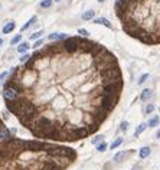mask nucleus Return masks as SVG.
I'll list each match as a JSON object with an SVG mask.
<instances>
[{
	"label": "nucleus",
	"mask_w": 160,
	"mask_h": 170,
	"mask_svg": "<svg viewBox=\"0 0 160 170\" xmlns=\"http://www.w3.org/2000/svg\"><path fill=\"white\" fill-rule=\"evenodd\" d=\"M79 42H81V38H68L62 43V48L68 54H75L79 50Z\"/></svg>",
	"instance_id": "f257e3e1"
},
{
	"label": "nucleus",
	"mask_w": 160,
	"mask_h": 170,
	"mask_svg": "<svg viewBox=\"0 0 160 170\" xmlns=\"http://www.w3.org/2000/svg\"><path fill=\"white\" fill-rule=\"evenodd\" d=\"M3 97L6 101H13V99H17L20 97V92L16 87H13L12 84H7L3 89Z\"/></svg>",
	"instance_id": "f03ea898"
},
{
	"label": "nucleus",
	"mask_w": 160,
	"mask_h": 170,
	"mask_svg": "<svg viewBox=\"0 0 160 170\" xmlns=\"http://www.w3.org/2000/svg\"><path fill=\"white\" fill-rule=\"evenodd\" d=\"M10 138H13L10 136V131L6 128L3 123H0V140H2V141H9Z\"/></svg>",
	"instance_id": "7ed1b4c3"
},
{
	"label": "nucleus",
	"mask_w": 160,
	"mask_h": 170,
	"mask_svg": "<svg viewBox=\"0 0 160 170\" xmlns=\"http://www.w3.org/2000/svg\"><path fill=\"white\" fill-rule=\"evenodd\" d=\"M62 39H68L66 33H50L49 40H62Z\"/></svg>",
	"instance_id": "20e7f679"
},
{
	"label": "nucleus",
	"mask_w": 160,
	"mask_h": 170,
	"mask_svg": "<svg viewBox=\"0 0 160 170\" xmlns=\"http://www.w3.org/2000/svg\"><path fill=\"white\" fill-rule=\"evenodd\" d=\"M94 23H97V25H104V26H107L108 29H113V25H111L105 17H98V19H95Z\"/></svg>",
	"instance_id": "39448f33"
},
{
	"label": "nucleus",
	"mask_w": 160,
	"mask_h": 170,
	"mask_svg": "<svg viewBox=\"0 0 160 170\" xmlns=\"http://www.w3.org/2000/svg\"><path fill=\"white\" fill-rule=\"evenodd\" d=\"M15 28H16L15 22H9V23H6L5 26H3V33H5V35H7V33L13 32V30H15Z\"/></svg>",
	"instance_id": "423d86ee"
},
{
	"label": "nucleus",
	"mask_w": 160,
	"mask_h": 170,
	"mask_svg": "<svg viewBox=\"0 0 160 170\" xmlns=\"http://www.w3.org/2000/svg\"><path fill=\"white\" fill-rule=\"evenodd\" d=\"M151 97H153V91L147 88V89H144L143 92H141V97L140 98H141V101H149Z\"/></svg>",
	"instance_id": "0eeeda50"
},
{
	"label": "nucleus",
	"mask_w": 160,
	"mask_h": 170,
	"mask_svg": "<svg viewBox=\"0 0 160 170\" xmlns=\"http://www.w3.org/2000/svg\"><path fill=\"white\" fill-rule=\"evenodd\" d=\"M36 20H38V17H36V16H32L28 20V22H26V25H23V26H22V30H28V29L30 28L32 25H35V23H36Z\"/></svg>",
	"instance_id": "6e6552de"
},
{
	"label": "nucleus",
	"mask_w": 160,
	"mask_h": 170,
	"mask_svg": "<svg viewBox=\"0 0 160 170\" xmlns=\"http://www.w3.org/2000/svg\"><path fill=\"white\" fill-rule=\"evenodd\" d=\"M128 154L130 153H127V151H120V153H117L116 156H114V161H116V163H120L124 157H127Z\"/></svg>",
	"instance_id": "1a4fd4ad"
},
{
	"label": "nucleus",
	"mask_w": 160,
	"mask_h": 170,
	"mask_svg": "<svg viewBox=\"0 0 160 170\" xmlns=\"http://www.w3.org/2000/svg\"><path fill=\"white\" fill-rule=\"evenodd\" d=\"M95 16V12L94 10H87L82 13V19L84 20H91V19H94Z\"/></svg>",
	"instance_id": "9d476101"
},
{
	"label": "nucleus",
	"mask_w": 160,
	"mask_h": 170,
	"mask_svg": "<svg viewBox=\"0 0 160 170\" xmlns=\"http://www.w3.org/2000/svg\"><path fill=\"white\" fill-rule=\"evenodd\" d=\"M28 49H29L28 42H22V43L17 46V52H19V54H25V52H28Z\"/></svg>",
	"instance_id": "9b49d317"
},
{
	"label": "nucleus",
	"mask_w": 160,
	"mask_h": 170,
	"mask_svg": "<svg viewBox=\"0 0 160 170\" xmlns=\"http://www.w3.org/2000/svg\"><path fill=\"white\" fill-rule=\"evenodd\" d=\"M140 157H141V159H144V157H147V156H149L150 154V147H141L140 148Z\"/></svg>",
	"instance_id": "f8f14e48"
},
{
	"label": "nucleus",
	"mask_w": 160,
	"mask_h": 170,
	"mask_svg": "<svg viewBox=\"0 0 160 170\" xmlns=\"http://www.w3.org/2000/svg\"><path fill=\"white\" fill-rule=\"evenodd\" d=\"M159 121H160L159 115H155L153 118H150V121H149V127H156L157 124H159Z\"/></svg>",
	"instance_id": "ddd939ff"
},
{
	"label": "nucleus",
	"mask_w": 160,
	"mask_h": 170,
	"mask_svg": "<svg viewBox=\"0 0 160 170\" xmlns=\"http://www.w3.org/2000/svg\"><path fill=\"white\" fill-rule=\"evenodd\" d=\"M146 128H147V126H146V124H140V126L136 128V133H134V136H136V137H137V136H140V134H141V133H143Z\"/></svg>",
	"instance_id": "4468645a"
},
{
	"label": "nucleus",
	"mask_w": 160,
	"mask_h": 170,
	"mask_svg": "<svg viewBox=\"0 0 160 170\" xmlns=\"http://www.w3.org/2000/svg\"><path fill=\"white\" fill-rule=\"evenodd\" d=\"M52 3H54V0H42L40 2V7L42 9H48V7L52 6Z\"/></svg>",
	"instance_id": "2eb2a0df"
},
{
	"label": "nucleus",
	"mask_w": 160,
	"mask_h": 170,
	"mask_svg": "<svg viewBox=\"0 0 160 170\" xmlns=\"http://www.w3.org/2000/svg\"><path fill=\"white\" fill-rule=\"evenodd\" d=\"M121 143H123V138H121V137L116 138V140L113 141V144H111V148H113V150H114V148H117L118 146H120V144H121Z\"/></svg>",
	"instance_id": "dca6fc26"
},
{
	"label": "nucleus",
	"mask_w": 160,
	"mask_h": 170,
	"mask_svg": "<svg viewBox=\"0 0 160 170\" xmlns=\"http://www.w3.org/2000/svg\"><path fill=\"white\" fill-rule=\"evenodd\" d=\"M97 150H98V151H105V150H107V143H98V144H97Z\"/></svg>",
	"instance_id": "f3484780"
},
{
	"label": "nucleus",
	"mask_w": 160,
	"mask_h": 170,
	"mask_svg": "<svg viewBox=\"0 0 160 170\" xmlns=\"http://www.w3.org/2000/svg\"><path fill=\"white\" fill-rule=\"evenodd\" d=\"M20 40H22V35H16V36L10 40V45H16V43H19Z\"/></svg>",
	"instance_id": "a211bd4d"
},
{
	"label": "nucleus",
	"mask_w": 160,
	"mask_h": 170,
	"mask_svg": "<svg viewBox=\"0 0 160 170\" xmlns=\"http://www.w3.org/2000/svg\"><path fill=\"white\" fill-rule=\"evenodd\" d=\"M40 35H43V30H38V32L32 33V35H30V39H32V40H35V39L40 38Z\"/></svg>",
	"instance_id": "6ab92c4d"
},
{
	"label": "nucleus",
	"mask_w": 160,
	"mask_h": 170,
	"mask_svg": "<svg viewBox=\"0 0 160 170\" xmlns=\"http://www.w3.org/2000/svg\"><path fill=\"white\" fill-rule=\"evenodd\" d=\"M149 78V74H144V75H141L140 77V79H138V85H141V84L146 82V79Z\"/></svg>",
	"instance_id": "aec40b11"
},
{
	"label": "nucleus",
	"mask_w": 160,
	"mask_h": 170,
	"mask_svg": "<svg viewBox=\"0 0 160 170\" xmlns=\"http://www.w3.org/2000/svg\"><path fill=\"white\" fill-rule=\"evenodd\" d=\"M103 136H97V137L95 138H92V140H91V143H92V144H98V143H101L103 141Z\"/></svg>",
	"instance_id": "412c9836"
},
{
	"label": "nucleus",
	"mask_w": 160,
	"mask_h": 170,
	"mask_svg": "<svg viewBox=\"0 0 160 170\" xmlns=\"http://www.w3.org/2000/svg\"><path fill=\"white\" fill-rule=\"evenodd\" d=\"M78 33H79L81 36H84V38H87V36H88V35H89V33H88V30H87V29H78Z\"/></svg>",
	"instance_id": "4be33fe9"
},
{
	"label": "nucleus",
	"mask_w": 160,
	"mask_h": 170,
	"mask_svg": "<svg viewBox=\"0 0 160 170\" xmlns=\"http://www.w3.org/2000/svg\"><path fill=\"white\" fill-rule=\"evenodd\" d=\"M127 127H128V123L127 121H123L121 126H120V130H121V131H127Z\"/></svg>",
	"instance_id": "5701e85b"
},
{
	"label": "nucleus",
	"mask_w": 160,
	"mask_h": 170,
	"mask_svg": "<svg viewBox=\"0 0 160 170\" xmlns=\"http://www.w3.org/2000/svg\"><path fill=\"white\" fill-rule=\"evenodd\" d=\"M42 43H43V40H42V39H39V40H36V42H35L33 48H35V49H38L39 46H42Z\"/></svg>",
	"instance_id": "b1692460"
},
{
	"label": "nucleus",
	"mask_w": 160,
	"mask_h": 170,
	"mask_svg": "<svg viewBox=\"0 0 160 170\" xmlns=\"http://www.w3.org/2000/svg\"><path fill=\"white\" fill-rule=\"evenodd\" d=\"M7 75H9V72H7V71H5V72H2V74H0V84L3 82V79H5Z\"/></svg>",
	"instance_id": "393cba45"
},
{
	"label": "nucleus",
	"mask_w": 160,
	"mask_h": 170,
	"mask_svg": "<svg viewBox=\"0 0 160 170\" xmlns=\"http://www.w3.org/2000/svg\"><path fill=\"white\" fill-rule=\"evenodd\" d=\"M29 59H30V56H29L28 54H25V55H22V58H20V62H28Z\"/></svg>",
	"instance_id": "a878e982"
},
{
	"label": "nucleus",
	"mask_w": 160,
	"mask_h": 170,
	"mask_svg": "<svg viewBox=\"0 0 160 170\" xmlns=\"http://www.w3.org/2000/svg\"><path fill=\"white\" fill-rule=\"evenodd\" d=\"M155 110V107H153V105L150 104V105H147V107H146V113H147V114H149V113H151V111Z\"/></svg>",
	"instance_id": "bb28decb"
},
{
	"label": "nucleus",
	"mask_w": 160,
	"mask_h": 170,
	"mask_svg": "<svg viewBox=\"0 0 160 170\" xmlns=\"http://www.w3.org/2000/svg\"><path fill=\"white\" fill-rule=\"evenodd\" d=\"M131 170H143V166H141V165H136Z\"/></svg>",
	"instance_id": "cd10ccee"
},
{
	"label": "nucleus",
	"mask_w": 160,
	"mask_h": 170,
	"mask_svg": "<svg viewBox=\"0 0 160 170\" xmlns=\"http://www.w3.org/2000/svg\"><path fill=\"white\" fill-rule=\"evenodd\" d=\"M156 137H157V138H160V130H159L157 133H156Z\"/></svg>",
	"instance_id": "c85d7f7f"
},
{
	"label": "nucleus",
	"mask_w": 160,
	"mask_h": 170,
	"mask_svg": "<svg viewBox=\"0 0 160 170\" xmlns=\"http://www.w3.org/2000/svg\"><path fill=\"white\" fill-rule=\"evenodd\" d=\"M2 45H3V39H0V46H2Z\"/></svg>",
	"instance_id": "c756f323"
},
{
	"label": "nucleus",
	"mask_w": 160,
	"mask_h": 170,
	"mask_svg": "<svg viewBox=\"0 0 160 170\" xmlns=\"http://www.w3.org/2000/svg\"><path fill=\"white\" fill-rule=\"evenodd\" d=\"M98 2H99V3H103V2H104V0H98Z\"/></svg>",
	"instance_id": "7c9ffc66"
},
{
	"label": "nucleus",
	"mask_w": 160,
	"mask_h": 170,
	"mask_svg": "<svg viewBox=\"0 0 160 170\" xmlns=\"http://www.w3.org/2000/svg\"><path fill=\"white\" fill-rule=\"evenodd\" d=\"M55 2H61V0H55Z\"/></svg>",
	"instance_id": "2f4dec72"
},
{
	"label": "nucleus",
	"mask_w": 160,
	"mask_h": 170,
	"mask_svg": "<svg viewBox=\"0 0 160 170\" xmlns=\"http://www.w3.org/2000/svg\"><path fill=\"white\" fill-rule=\"evenodd\" d=\"M0 9H2V5H0Z\"/></svg>",
	"instance_id": "473e14b6"
}]
</instances>
